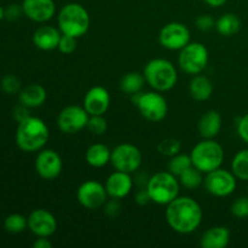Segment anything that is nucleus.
<instances>
[{
  "mask_svg": "<svg viewBox=\"0 0 248 248\" xmlns=\"http://www.w3.org/2000/svg\"><path fill=\"white\" fill-rule=\"evenodd\" d=\"M181 183L178 177L170 171L156 172L149 178L147 183V190L149 193L150 200L157 205L166 206L179 196Z\"/></svg>",
  "mask_w": 248,
  "mask_h": 248,
  "instance_id": "obj_6",
  "label": "nucleus"
},
{
  "mask_svg": "<svg viewBox=\"0 0 248 248\" xmlns=\"http://www.w3.org/2000/svg\"><path fill=\"white\" fill-rule=\"evenodd\" d=\"M142 160L140 150L131 143H123L111 150L110 164L116 171L133 173L140 167Z\"/></svg>",
  "mask_w": 248,
  "mask_h": 248,
  "instance_id": "obj_9",
  "label": "nucleus"
},
{
  "mask_svg": "<svg viewBox=\"0 0 248 248\" xmlns=\"http://www.w3.org/2000/svg\"><path fill=\"white\" fill-rule=\"evenodd\" d=\"M121 211V205L120 202H119L118 199H113V200L110 201H107L106 203H104V213H106L108 217H116V216L120 213Z\"/></svg>",
  "mask_w": 248,
  "mask_h": 248,
  "instance_id": "obj_37",
  "label": "nucleus"
},
{
  "mask_svg": "<svg viewBox=\"0 0 248 248\" xmlns=\"http://www.w3.org/2000/svg\"><path fill=\"white\" fill-rule=\"evenodd\" d=\"M237 133L240 138L248 144V114L242 116L237 123Z\"/></svg>",
  "mask_w": 248,
  "mask_h": 248,
  "instance_id": "obj_39",
  "label": "nucleus"
},
{
  "mask_svg": "<svg viewBox=\"0 0 248 248\" xmlns=\"http://www.w3.org/2000/svg\"><path fill=\"white\" fill-rule=\"evenodd\" d=\"M111 150L103 143H94L87 148L85 153V160L94 169H101L110 162Z\"/></svg>",
  "mask_w": 248,
  "mask_h": 248,
  "instance_id": "obj_23",
  "label": "nucleus"
},
{
  "mask_svg": "<svg viewBox=\"0 0 248 248\" xmlns=\"http://www.w3.org/2000/svg\"><path fill=\"white\" fill-rule=\"evenodd\" d=\"M62 33L52 26H41L33 34V44L41 51H52L58 47Z\"/></svg>",
  "mask_w": 248,
  "mask_h": 248,
  "instance_id": "obj_19",
  "label": "nucleus"
},
{
  "mask_svg": "<svg viewBox=\"0 0 248 248\" xmlns=\"http://www.w3.org/2000/svg\"><path fill=\"white\" fill-rule=\"evenodd\" d=\"M34 248H52V244L48 237H38L33 244Z\"/></svg>",
  "mask_w": 248,
  "mask_h": 248,
  "instance_id": "obj_42",
  "label": "nucleus"
},
{
  "mask_svg": "<svg viewBox=\"0 0 248 248\" xmlns=\"http://www.w3.org/2000/svg\"><path fill=\"white\" fill-rule=\"evenodd\" d=\"M181 142H179L178 140H176V138H166V140H162L161 142L159 143V145H157V150H159L160 154L169 157L181 153Z\"/></svg>",
  "mask_w": 248,
  "mask_h": 248,
  "instance_id": "obj_31",
  "label": "nucleus"
},
{
  "mask_svg": "<svg viewBox=\"0 0 248 248\" xmlns=\"http://www.w3.org/2000/svg\"><path fill=\"white\" fill-rule=\"evenodd\" d=\"M104 186H106L108 196H110L111 199L120 200V199L126 198L132 191L133 181L131 173L116 171L115 170V172H113L107 178Z\"/></svg>",
  "mask_w": 248,
  "mask_h": 248,
  "instance_id": "obj_18",
  "label": "nucleus"
},
{
  "mask_svg": "<svg viewBox=\"0 0 248 248\" xmlns=\"http://www.w3.org/2000/svg\"><path fill=\"white\" fill-rule=\"evenodd\" d=\"M145 82L154 91L166 92L173 89L178 80V73L173 63L165 58H154L145 64L143 70Z\"/></svg>",
  "mask_w": 248,
  "mask_h": 248,
  "instance_id": "obj_3",
  "label": "nucleus"
},
{
  "mask_svg": "<svg viewBox=\"0 0 248 248\" xmlns=\"http://www.w3.org/2000/svg\"><path fill=\"white\" fill-rule=\"evenodd\" d=\"M86 128L92 135L102 136L108 130V123L103 115H90Z\"/></svg>",
  "mask_w": 248,
  "mask_h": 248,
  "instance_id": "obj_32",
  "label": "nucleus"
},
{
  "mask_svg": "<svg viewBox=\"0 0 248 248\" xmlns=\"http://www.w3.org/2000/svg\"><path fill=\"white\" fill-rule=\"evenodd\" d=\"M222 130V116L217 110H207L198 123L199 135L203 140H213Z\"/></svg>",
  "mask_w": 248,
  "mask_h": 248,
  "instance_id": "obj_20",
  "label": "nucleus"
},
{
  "mask_svg": "<svg viewBox=\"0 0 248 248\" xmlns=\"http://www.w3.org/2000/svg\"><path fill=\"white\" fill-rule=\"evenodd\" d=\"M12 115H14V119L17 123H21L22 120H24V119H27L28 116H31L29 115V108L19 103L18 106L15 107V109L12 110Z\"/></svg>",
  "mask_w": 248,
  "mask_h": 248,
  "instance_id": "obj_40",
  "label": "nucleus"
},
{
  "mask_svg": "<svg viewBox=\"0 0 248 248\" xmlns=\"http://www.w3.org/2000/svg\"><path fill=\"white\" fill-rule=\"evenodd\" d=\"M191 166H193V164H191L190 155L182 154V153H178L177 155L170 157V161L167 164L169 171L173 173L176 177H178L179 174L183 173L186 170H188Z\"/></svg>",
  "mask_w": 248,
  "mask_h": 248,
  "instance_id": "obj_30",
  "label": "nucleus"
},
{
  "mask_svg": "<svg viewBox=\"0 0 248 248\" xmlns=\"http://www.w3.org/2000/svg\"><path fill=\"white\" fill-rule=\"evenodd\" d=\"M47 92L45 87L39 84H31L22 89L18 93L19 103L31 108H38L46 102Z\"/></svg>",
  "mask_w": 248,
  "mask_h": 248,
  "instance_id": "obj_22",
  "label": "nucleus"
},
{
  "mask_svg": "<svg viewBox=\"0 0 248 248\" xmlns=\"http://www.w3.org/2000/svg\"><path fill=\"white\" fill-rule=\"evenodd\" d=\"M36 173L46 181L57 178L63 169V162L60 154L53 149H41L36 155L34 162Z\"/></svg>",
  "mask_w": 248,
  "mask_h": 248,
  "instance_id": "obj_14",
  "label": "nucleus"
},
{
  "mask_svg": "<svg viewBox=\"0 0 248 248\" xmlns=\"http://www.w3.org/2000/svg\"><path fill=\"white\" fill-rule=\"evenodd\" d=\"M208 6L211 7H220L228 1V0H203Z\"/></svg>",
  "mask_w": 248,
  "mask_h": 248,
  "instance_id": "obj_43",
  "label": "nucleus"
},
{
  "mask_svg": "<svg viewBox=\"0 0 248 248\" xmlns=\"http://www.w3.org/2000/svg\"><path fill=\"white\" fill-rule=\"evenodd\" d=\"M5 18V9L2 6H0V21Z\"/></svg>",
  "mask_w": 248,
  "mask_h": 248,
  "instance_id": "obj_44",
  "label": "nucleus"
},
{
  "mask_svg": "<svg viewBox=\"0 0 248 248\" xmlns=\"http://www.w3.org/2000/svg\"><path fill=\"white\" fill-rule=\"evenodd\" d=\"M28 229L36 237H50L57 230V219L50 211L38 208L29 215Z\"/></svg>",
  "mask_w": 248,
  "mask_h": 248,
  "instance_id": "obj_15",
  "label": "nucleus"
},
{
  "mask_svg": "<svg viewBox=\"0 0 248 248\" xmlns=\"http://www.w3.org/2000/svg\"><path fill=\"white\" fill-rule=\"evenodd\" d=\"M230 242L229 228L217 225L206 230L200 240L202 248H225Z\"/></svg>",
  "mask_w": 248,
  "mask_h": 248,
  "instance_id": "obj_21",
  "label": "nucleus"
},
{
  "mask_svg": "<svg viewBox=\"0 0 248 248\" xmlns=\"http://www.w3.org/2000/svg\"><path fill=\"white\" fill-rule=\"evenodd\" d=\"M22 9L24 16L36 23H45L56 14L53 0H23Z\"/></svg>",
  "mask_w": 248,
  "mask_h": 248,
  "instance_id": "obj_16",
  "label": "nucleus"
},
{
  "mask_svg": "<svg viewBox=\"0 0 248 248\" xmlns=\"http://www.w3.org/2000/svg\"><path fill=\"white\" fill-rule=\"evenodd\" d=\"M208 63V50L203 44L190 41L179 50L178 65L189 75H198L205 70Z\"/></svg>",
  "mask_w": 248,
  "mask_h": 248,
  "instance_id": "obj_8",
  "label": "nucleus"
},
{
  "mask_svg": "<svg viewBox=\"0 0 248 248\" xmlns=\"http://www.w3.org/2000/svg\"><path fill=\"white\" fill-rule=\"evenodd\" d=\"M236 177L232 172L223 169H217L206 173L203 186L208 194L216 198H227L236 189Z\"/></svg>",
  "mask_w": 248,
  "mask_h": 248,
  "instance_id": "obj_10",
  "label": "nucleus"
},
{
  "mask_svg": "<svg viewBox=\"0 0 248 248\" xmlns=\"http://www.w3.org/2000/svg\"><path fill=\"white\" fill-rule=\"evenodd\" d=\"M21 14H23V9H22V5L17 4H11L5 9V18L9 19V21H16L19 18Z\"/></svg>",
  "mask_w": 248,
  "mask_h": 248,
  "instance_id": "obj_38",
  "label": "nucleus"
},
{
  "mask_svg": "<svg viewBox=\"0 0 248 248\" xmlns=\"http://www.w3.org/2000/svg\"><path fill=\"white\" fill-rule=\"evenodd\" d=\"M144 84V75L140 74L137 72H131L124 75L123 79H121L120 90L124 93H127L130 96H132V94L138 93V92H142Z\"/></svg>",
  "mask_w": 248,
  "mask_h": 248,
  "instance_id": "obj_26",
  "label": "nucleus"
},
{
  "mask_svg": "<svg viewBox=\"0 0 248 248\" xmlns=\"http://www.w3.org/2000/svg\"><path fill=\"white\" fill-rule=\"evenodd\" d=\"M232 172L240 181H248V149H242L232 161Z\"/></svg>",
  "mask_w": 248,
  "mask_h": 248,
  "instance_id": "obj_28",
  "label": "nucleus"
},
{
  "mask_svg": "<svg viewBox=\"0 0 248 248\" xmlns=\"http://www.w3.org/2000/svg\"><path fill=\"white\" fill-rule=\"evenodd\" d=\"M159 43L167 50H182L190 43V31L181 22H170L160 31Z\"/></svg>",
  "mask_w": 248,
  "mask_h": 248,
  "instance_id": "obj_12",
  "label": "nucleus"
},
{
  "mask_svg": "<svg viewBox=\"0 0 248 248\" xmlns=\"http://www.w3.org/2000/svg\"><path fill=\"white\" fill-rule=\"evenodd\" d=\"M203 173L199 171L196 167L191 166L188 170L178 176V181L182 186L186 189H198L199 186L203 184Z\"/></svg>",
  "mask_w": 248,
  "mask_h": 248,
  "instance_id": "obj_27",
  "label": "nucleus"
},
{
  "mask_svg": "<svg viewBox=\"0 0 248 248\" xmlns=\"http://www.w3.org/2000/svg\"><path fill=\"white\" fill-rule=\"evenodd\" d=\"M215 29L223 36H232L241 29V21L239 16L232 12L224 14L216 21Z\"/></svg>",
  "mask_w": 248,
  "mask_h": 248,
  "instance_id": "obj_25",
  "label": "nucleus"
},
{
  "mask_svg": "<svg viewBox=\"0 0 248 248\" xmlns=\"http://www.w3.org/2000/svg\"><path fill=\"white\" fill-rule=\"evenodd\" d=\"M78 47V38L72 35H65L62 34L60 39V44H58V50L60 52L64 53V55H70L74 52Z\"/></svg>",
  "mask_w": 248,
  "mask_h": 248,
  "instance_id": "obj_35",
  "label": "nucleus"
},
{
  "mask_svg": "<svg viewBox=\"0 0 248 248\" xmlns=\"http://www.w3.org/2000/svg\"><path fill=\"white\" fill-rule=\"evenodd\" d=\"M110 106V94L103 86H93L85 93L84 108L90 115H104Z\"/></svg>",
  "mask_w": 248,
  "mask_h": 248,
  "instance_id": "obj_17",
  "label": "nucleus"
},
{
  "mask_svg": "<svg viewBox=\"0 0 248 248\" xmlns=\"http://www.w3.org/2000/svg\"><path fill=\"white\" fill-rule=\"evenodd\" d=\"M189 93L198 102L207 101L213 93L212 82L205 75H194L189 82Z\"/></svg>",
  "mask_w": 248,
  "mask_h": 248,
  "instance_id": "obj_24",
  "label": "nucleus"
},
{
  "mask_svg": "<svg viewBox=\"0 0 248 248\" xmlns=\"http://www.w3.org/2000/svg\"><path fill=\"white\" fill-rule=\"evenodd\" d=\"M77 199L82 207L87 210H97L104 206L108 200L106 186L97 181H86L78 188Z\"/></svg>",
  "mask_w": 248,
  "mask_h": 248,
  "instance_id": "obj_13",
  "label": "nucleus"
},
{
  "mask_svg": "<svg viewBox=\"0 0 248 248\" xmlns=\"http://www.w3.org/2000/svg\"><path fill=\"white\" fill-rule=\"evenodd\" d=\"M89 118L90 114L84 107L68 106L58 114V128L65 135H75L86 127Z\"/></svg>",
  "mask_w": 248,
  "mask_h": 248,
  "instance_id": "obj_11",
  "label": "nucleus"
},
{
  "mask_svg": "<svg viewBox=\"0 0 248 248\" xmlns=\"http://www.w3.org/2000/svg\"><path fill=\"white\" fill-rule=\"evenodd\" d=\"M195 26L201 31H210L216 27V21L210 15H201L196 18Z\"/></svg>",
  "mask_w": 248,
  "mask_h": 248,
  "instance_id": "obj_36",
  "label": "nucleus"
},
{
  "mask_svg": "<svg viewBox=\"0 0 248 248\" xmlns=\"http://www.w3.org/2000/svg\"><path fill=\"white\" fill-rule=\"evenodd\" d=\"M232 216L239 219H244V218L248 217V198L247 196H242V198L236 199V200L232 202Z\"/></svg>",
  "mask_w": 248,
  "mask_h": 248,
  "instance_id": "obj_34",
  "label": "nucleus"
},
{
  "mask_svg": "<svg viewBox=\"0 0 248 248\" xmlns=\"http://www.w3.org/2000/svg\"><path fill=\"white\" fill-rule=\"evenodd\" d=\"M50 137V131L45 121L36 116H28L18 123L16 130V144L22 152H39L45 147Z\"/></svg>",
  "mask_w": 248,
  "mask_h": 248,
  "instance_id": "obj_2",
  "label": "nucleus"
},
{
  "mask_svg": "<svg viewBox=\"0 0 248 248\" xmlns=\"http://www.w3.org/2000/svg\"><path fill=\"white\" fill-rule=\"evenodd\" d=\"M28 228V218L19 213H12L4 219V229L11 234H21Z\"/></svg>",
  "mask_w": 248,
  "mask_h": 248,
  "instance_id": "obj_29",
  "label": "nucleus"
},
{
  "mask_svg": "<svg viewBox=\"0 0 248 248\" xmlns=\"http://www.w3.org/2000/svg\"><path fill=\"white\" fill-rule=\"evenodd\" d=\"M131 101L137 107L140 115L150 123L164 120L169 113L166 98L157 91L138 92L131 96Z\"/></svg>",
  "mask_w": 248,
  "mask_h": 248,
  "instance_id": "obj_7",
  "label": "nucleus"
},
{
  "mask_svg": "<svg viewBox=\"0 0 248 248\" xmlns=\"http://www.w3.org/2000/svg\"><path fill=\"white\" fill-rule=\"evenodd\" d=\"M0 86H1V90L6 94L19 93V91L22 90L21 80H19L16 75H12V74L5 75V77L1 79Z\"/></svg>",
  "mask_w": 248,
  "mask_h": 248,
  "instance_id": "obj_33",
  "label": "nucleus"
},
{
  "mask_svg": "<svg viewBox=\"0 0 248 248\" xmlns=\"http://www.w3.org/2000/svg\"><path fill=\"white\" fill-rule=\"evenodd\" d=\"M191 164L203 174L222 167L224 161V149L215 140L199 142L190 152Z\"/></svg>",
  "mask_w": 248,
  "mask_h": 248,
  "instance_id": "obj_5",
  "label": "nucleus"
},
{
  "mask_svg": "<svg viewBox=\"0 0 248 248\" xmlns=\"http://www.w3.org/2000/svg\"><path fill=\"white\" fill-rule=\"evenodd\" d=\"M57 23L62 34L80 38L87 33L91 19L89 11L81 4L68 2L58 12Z\"/></svg>",
  "mask_w": 248,
  "mask_h": 248,
  "instance_id": "obj_4",
  "label": "nucleus"
},
{
  "mask_svg": "<svg viewBox=\"0 0 248 248\" xmlns=\"http://www.w3.org/2000/svg\"><path fill=\"white\" fill-rule=\"evenodd\" d=\"M165 217L169 227L178 234H191L202 222L203 212L200 203L189 196H177L166 205Z\"/></svg>",
  "mask_w": 248,
  "mask_h": 248,
  "instance_id": "obj_1",
  "label": "nucleus"
},
{
  "mask_svg": "<svg viewBox=\"0 0 248 248\" xmlns=\"http://www.w3.org/2000/svg\"><path fill=\"white\" fill-rule=\"evenodd\" d=\"M150 201L152 200H150L149 193H148L147 189H145V190H140V193H137V195H136V202L140 203V205H147Z\"/></svg>",
  "mask_w": 248,
  "mask_h": 248,
  "instance_id": "obj_41",
  "label": "nucleus"
}]
</instances>
